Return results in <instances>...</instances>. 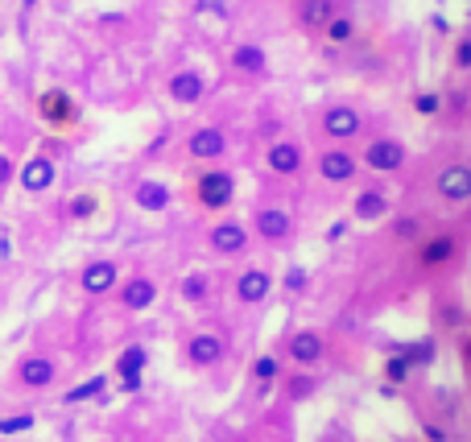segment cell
I'll list each match as a JSON object with an SVG mask.
<instances>
[{"label":"cell","mask_w":471,"mask_h":442,"mask_svg":"<svg viewBox=\"0 0 471 442\" xmlns=\"http://www.w3.org/2000/svg\"><path fill=\"white\" fill-rule=\"evenodd\" d=\"M194 194H198L203 207L224 211V207L236 199V178L228 174V170H207V174H198V182H194Z\"/></svg>","instance_id":"cell-1"},{"label":"cell","mask_w":471,"mask_h":442,"mask_svg":"<svg viewBox=\"0 0 471 442\" xmlns=\"http://www.w3.org/2000/svg\"><path fill=\"white\" fill-rule=\"evenodd\" d=\"M405 145L397 141V136H377V141H368V149H364V166H372L380 174H393V170H401L405 166Z\"/></svg>","instance_id":"cell-2"},{"label":"cell","mask_w":471,"mask_h":442,"mask_svg":"<svg viewBox=\"0 0 471 442\" xmlns=\"http://www.w3.org/2000/svg\"><path fill=\"white\" fill-rule=\"evenodd\" d=\"M228 352V343H224V335L219 331H198V335H190L187 343V359L194 368H211V364H219Z\"/></svg>","instance_id":"cell-3"},{"label":"cell","mask_w":471,"mask_h":442,"mask_svg":"<svg viewBox=\"0 0 471 442\" xmlns=\"http://www.w3.org/2000/svg\"><path fill=\"white\" fill-rule=\"evenodd\" d=\"M166 91H170V99H174V104H198V99L207 95V79H203V71L182 66V71H174V75H170Z\"/></svg>","instance_id":"cell-4"},{"label":"cell","mask_w":471,"mask_h":442,"mask_svg":"<svg viewBox=\"0 0 471 442\" xmlns=\"http://www.w3.org/2000/svg\"><path fill=\"white\" fill-rule=\"evenodd\" d=\"M323 133L331 141H352V136L360 133V112L352 104H331L327 112H323Z\"/></svg>","instance_id":"cell-5"},{"label":"cell","mask_w":471,"mask_h":442,"mask_svg":"<svg viewBox=\"0 0 471 442\" xmlns=\"http://www.w3.org/2000/svg\"><path fill=\"white\" fill-rule=\"evenodd\" d=\"M187 149H190V157H198V162H215V157H224L228 136H224V129H215V124H203V129L190 133Z\"/></svg>","instance_id":"cell-6"},{"label":"cell","mask_w":471,"mask_h":442,"mask_svg":"<svg viewBox=\"0 0 471 442\" xmlns=\"http://www.w3.org/2000/svg\"><path fill=\"white\" fill-rule=\"evenodd\" d=\"M116 277H120V265H112V261H92V265H83L79 273V285H83V294H112L116 290Z\"/></svg>","instance_id":"cell-7"},{"label":"cell","mask_w":471,"mask_h":442,"mask_svg":"<svg viewBox=\"0 0 471 442\" xmlns=\"http://www.w3.org/2000/svg\"><path fill=\"white\" fill-rule=\"evenodd\" d=\"M273 294V277L265 273V269H244L240 277H236V298L244 302V306H256V302H265Z\"/></svg>","instance_id":"cell-8"},{"label":"cell","mask_w":471,"mask_h":442,"mask_svg":"<svg viewBox=\"0 0 471 442\" xmlns=\"http://www.w3.org/2000/svg\"><path fill=\"white\" fill-rule=\"evenodd\" d=\"M54 376H58V364H54L50 355H29V359L17 364V380H21L25 389H50Z\"/></svg>","instance_id":"cell-9"},{"label":"cell","mask_w":471,"mask_h":442,"mask_svg":"<svg viewBox=\"0 0 471 442\" xmlns=\"http://www.w3.org/2000/svg\"><path fill=\"white\" fill-rule=\"evenodd\" d=\"M252 227H256V236H261V240L282 244L285 236L294 231V220H289V211H282V207H261V211H256V220H252Z\"/></svg>","instance_id":"cell-10"},{"label":"cell","mask_w":471,"mask_h":442,"mask_svg":"<svg viewBox=\"0 0 471 442\" xmlns=\"http://www.w3.org/2000/svg\"><path fill=\"white\" fill-rule=\"evenodd\" d=\"M211 248L219 252V257H240L244 248H248V227L236 220H224L219 227H211Z\"/></svg>","instance_id":"cell-11"},{"label":"cell","mask_w":471,"mask_h":442,"mask_svg":"<svg viewBox=\"0 0 471 442\" xmlns=\"http://www.w3.org/2000/svg\"><path fill=\"white\" fill-rule=\"evenodd\" d=\"M319 174L327 178V182H352V178L360 174V162L347 153V149H327L323 157H319Z\"/></svg>","instance_id":"cell-12"},{"label":"cell","mask_w":471,"mask_h":442,"mask_svg":"<svg viewBox=\"0 0 471 442\" xmlns=\"http://www.w3.org/2000/svg\"><path fill=\"white\" fill-rule=\"evenodd\" d=\"M54 178H58V170H54V162L50 157H29L25 166H21V186L29 190V194H42V190H50L54 186Z\"/></svg>","instance_id":"cell-13"},{"label":"cell","mask_w":471,"mask_h":442,"mask_svg":"<svg viewBox=\"0 0 471 442\" xmlns=\"http://www.w3.org/2000/svg\"><path fill=\"white\" fill-rule=\"evenodd\" d=\"M289 359L302 364V368L319 364V359H323V335H319V331H294V335H289Z\"/></svg>","instance_id":"cell-14"},{"label":"cell","mask_w":471,"mask_h":442,"mask_svg":"<svg viewBox=\"0 0 471 442\" xmlns=\"http://www.w3.org/2000/svg\"><path fill=\"white\" fill-rule=\"evenodd\" d=\"M438 194L451 203H468L471 199V170L468 166H447L438 174Z\"/></svg>","instance_id":"cell-15"},{"label":"cell","mask_w":471,"mask_h":442,"mask_svg":"<svg viewBox=\"0 0 471 442\" xmlns=\"http://www.w3.org/2000/svg\"><path fill=\"white\" fill-rule=\"evenodd\" d=\"M455 248H459V240H455L451 231H438L434 240H426V248H422V257H418V265H422V269H442V265H451V261H455Z\"/></svg>","instance_id":"cell-16"},{"label":"cell","mask_w":471,"mask_h":442,"mask_svg":"<svg viewBox=\"0 0 471 442\" xmlns=\"http://www.w3.org/2000/svg\"><path fill=\"white\" fill-rule=\"evenodd\" d=\"M38 112H42V120H50V124H66V120L75 116V99H71L62 87H50V91H42V99H38Z\"/></svg>","instance_id":"cell-17"},{"label":"cell","mask_w":471,"mask_h":442,"mask_svg":"<svg viewBox=\"0 0 471 442\" xmlns=\"http://www.w3.org/2000/svg\"><path fill=\"white\" fill-rule=\"evenodd\" d=\"M335 13H339L335 0H298V4H294V17H298L302 29H323Z\"/></svg>","instance_id":"cell-18"},{"label":"cell","mask_w":471,"mask_h":442,"mask_svg":"<svg viewBox=\"0 0 471 442\" xmlns=\"http://www.w3.org/2000/svg\"><path fill=\"white\" fill-rule=\"evenodd\" d=\"M265 162H269V170H273V174L294 178L298 170H302V149H298L294 141H277V145H269Z\"/></svg>","instance_id":"cell-19"},{"label":"cell","mask_w":471,"mask_h":442,"mask_svg":"<svg viewBox=\"0 0 471 442\" xmlns=\"http://www.w3.org/2000/svg\"><path fill=\"white\" fill-rule=\"evenodd\" d=\"M153 298H157V285H153L149 277H133V281L120 290L124 310H149V306H153Z\"/></svg>","instance_id":"cell-20"},{"label":"cell","mask_w":471,"mask_h":442,"mask_svg":"<svg viewBox=\"0 0 471 442\" xmlns=\"http://www.w3.org/2000/svg\"><path fill=\"white\" fill-rule=\"evenodd\" d=\"M133 199H137V207H141V211H166L174 194H170V186H161V182H137Z\"/></svg>","instance_id":"cell-21"},{"label":"cell","mask_w":471,"mask_h":442,"mask_svg":"<svg viewBox=\"0 0 471 442\" xmlns=\"http://www.w3.org/2000/svg\"><path fill=\"white\" fill-rule=\"evenodd\" d=\"M389 215V199H384V190H360L356 194V220L364 223H377Z\"/></svg>","instance_id":"cell-22"},{"label":"cell","mask_w":471,"mask_h":442,"mask_svg":"<svg viewBox=\"0 0 471 442\" xmlns=\"http://www.w3.org/2000/svg\"><path fill=\"white\" fill-rule=\"evenodd\" d=\"M232 66H236V71H244V75H265V71H269V58H265V50H261V45H236V50H232Z\"/></svg>","instance_id":"cell-23"},{"label":"cell","mask_w":471,"mask_h":442,"mask_svg":"<svg viewBox=\"0 0 471 442\" xmlns=\"http://www.w3.org/2000/svg\"><path fill=\"white\" fill-rule=\"evenodd\" d=\"M323 29H327V42L331 45H347L352 38H356V21H352V17H339V13L331 17Z\"/></svg>","instance_id":"cell-24"},{"label":"cell","mask_w":471,"mask_h":442,"mask_svg":"<svg viewBox=\"0 0 471 442\" xmlns=\"http://www.w3.org/2000/svg\"><path fill=\"white\" fill-rule=\"evenodd\" d=\"M145 364H149V352L145 348H129V352H120V359H116V372L120 376H141Z\"/></svg>","instance_id":"cell-25"},{"label":"cell","mask_w":471,"mask_h":442,"mask_svg":"<svg viewBox=\"0 0 471 442\" xmlns=\"http://www.w3.org/2000/svg\"><path fill=\"white\" fill-rule=\"evenodd\" d=\"M207 294H211V277H207L203 269H198V273H187V281H182V298H187V302H203Z\"/></svg>","instance_id":"cell-26"},{"label":"cell","mask_w":471,"mask_h":442,"mask_svg":"<svg viewBox=\"0 0 471 442\" xmlns=\"http://www.w3.org/2000/svg\"><path fill=\"white\" fill-rule=\"evenodd\" d=\"M252 376H256V380H277V376H282V359H277V355H261V359L252 364Z\"/></svg>","instance_id":"cell-27"},{"label":"cell","mask_w":471,"mask_h":442,"mask_svg":"<svg viewBox=\"0 0 471 442\" xmlns=\"http://www.w3.org/2000/svg\"><path fill=\"white\" fill-rule=\"evenodd\" d=\"M414 372V359L410 355H393L389 364H384V376H389V385H397V380H405Z\"/></svg>","instance_id":"cell-28"},{"label":"cell","mask_w":471,"mask_h":442,"mask_svg":"<svg viewBox=\"0 0 471 442\" xmlns=\"http://www.w3.org/2000/svg\"><path fill=\"white\" fill-rule=\"evenodd\" d=\"M66 215H71V220H87V215H95V199L92 194L71 199V203H66Z\"/></svg>","instance_id":"cell-29"},{"label":"cell","mask_w":471,"mask_h":442,"mask_svg":"<svg viewBox=\"0 0 471 442\" xmlns=\"http://www.w3.org/2000/svg\"><path fill=\"white\" fill-rule=\"evenodd\" d=\"M95 393H103V376H92L87 385H75V389L66 393V401L75 405V401H87V397H95Z\"/></svg>","instance_id":"cell-30"},{"label":"cell","mask_w":471,"mask_h":442,"mask_svg":"<svg viewBox=\"0 0 471 442\" xmlns=\"http://www.w3.org/2000/svg\"><path fill=\"white\" fill-rule=\"evenodd\" d=\"M25 430H34V418H29V413H21V418H4V422H0V434H25Z\"/></svg>","instance_id":"cell-31"},{"label":"cell","mask_w":471,"mask_h":442,"mask_svg":"<svg viewBox=\"0 0 471 442\" xmlns=\"http://www.w3.org/2000/svg\"><path fill=\"white\" fill-rule=\"evenodd\" d=\"M414 108H418L422 116H434V112H442V99H438L434 91H422V95L414 99Z\"/></svg>","instance_id":"cell-32"},{"label":"cell","mask_w":471,"mask_h":442,"mask_svg":"<svg viewBox=\"0 0 471 442\" xmlns=\"http://www.w3.org/2000/svg\"><path fill=\"white\" fill-rule=\"evenodd\" d=\"M455 71H471V38L455 45Z\"/></svg>","instance_id":"cell-33"},{"label":"cell","mask_w":471,"mask_h":442,"mask_svg":"<svg viewBox=\"0 0 471 442\" xmlns=\"http://www.w3.org/2000/svg\"><path fill=\"white\" fill-rule=\"evenodd\" d=\"M393 236H397V240H414V236H418V220H397L393 223Z\"/></svg>","instance_id":"cell-34"},{"label":"cell","mask_w":471,"mask_h":442,"mask_svg":"<svg viewBox=\"0 0 471 442\" xmlns=\"http://www.w3.org/2000/svg\"><path fill=\"white\" fill-rule=\"evenodd\" d=\"M310 389H314V380H310V376H298V380L289 385V397H302V393H310Z\"/></svg>","instance_id":"cell-35"},{"label":"cell","mask_w":471,"mask_h":442,"mask_svg":"<svg viewBox=\"0 0 471 442\" xmlns=\"http://www.w3.org/2000/svg\"><path fill=\"white\" fill-rule=\"evenodd\" d=\"M13 170H17V166H13V157H8V153H0V186H8Z\"/></svg>","instance_id":"cell-36"},{"label":"cell","mask_w":471,"mask_h":442,"mask_svg":"<svg viewBox=\"0 0 471 442\" xmlns=\"http://www.w3.org/2000/svg\"><path fill=\"white\" fill-rule=\"evenodd\" d=\"M285 285H289V290H302V285H306V273H302V269H294V273L285 277Z\"/></svg>","instance_id":"cell-37"},{"label":"cell","mask_w":471,"mask_h":442,"mask_svg":"<svg viewBox=\"0 0 471 442\" xmlns=\"http://www.w3.org/2000/svg\"><path fill=\"white\" fill-rule=\"evenodd\" d=\"M120 389H124V393H137V389H141V376H120Z\"/></svg>","instance_id":"cell-38"},{"label":"cell","mask_w":471,"mask_h":442,"mask_svg":"<svg viewBox=\"0 0 471 442\" xmlns=\"http://www.w3.org/2000/svg\"><path fill=\"white\" fill-rule=\"evenodd\" d=\"M422 430H426V439H438V442L447 439V430H438V426H434V422H426Z\"/></svg>","instance_id":"cell-39"},{"label":"cell","mask_w":471,"mask_h":442,"mask_svg":"<svg viewBox=\"0 0 471 442\" xmlns=\"http://www.w3.org/2000/svg\"><path fill=\"white\" fill-rule=\"evenodd\" d=\"M343 231H347V223L339 220V223H331V231H327V236H331V240H339V236H343Z\"/></svg>","instance_id":"cell-40"},{"label":"cell","mask_w":471,"mask_h":442,"mask_svg":"<svg viewBox=\"0 0 471 442\" xmlns=\"http://www.w3.org/2000/svg\"><path fill=\"white\" fill-rule=\"evenodd\" d=\"M21 4H25V8H34V4H38V0H21Z\"/></svg>","instance_id":"cell-41"}]
</instances>
